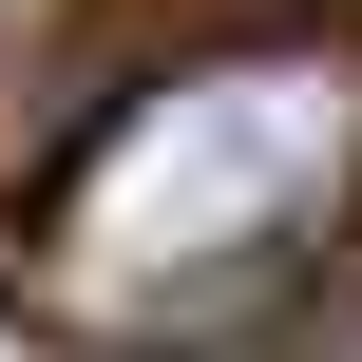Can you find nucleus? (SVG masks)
Returning a JSON list of instances; mask_svg holds the SVG:
<instances>
[{"instance_id":"f03ea898","label":"nucleus","mask_w":362,"mask_h":362,"mask_svg":"<svg viewBox=\"0 0 362 362\" xmlns=\"http://www.w3.org/2000/svg\"><path fill=\"white\" fill-rule=\"evenodd\" d=\"M344 362H362V344H344Z\"/></svg>"},{"instance_id":"f257e3e1","label":"nucleus","mask_w":362,"mask_h":362,"mask_svg":"<svg viewBox=\"0 0 362 362\" xmlns=\"http://www.w3.org/2000/svg\"><path fill=\"white\" fill-rule=\"evenodd\" d=\"M362 210V38H210L172 76H134L76 172L19 229V286L76 344H229L267 305H305V267Z\"/></svg>"}]
</instances>
